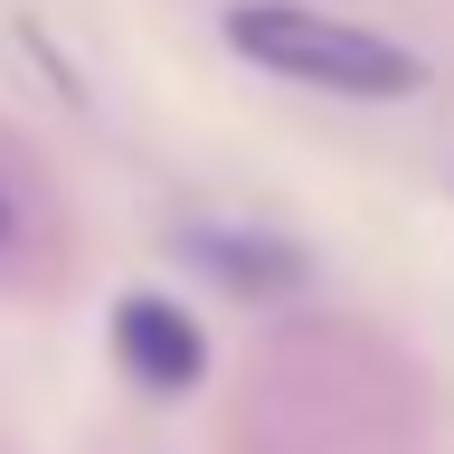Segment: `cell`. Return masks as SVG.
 Segmentation results:
<instances>
[{"label":"cell","mask_w":454,"mask_h":454,"mask_svg":"<svg viewBox=\"0 0 454 454\" xmlns=\"http://www.w3.org/2000/svg\"><path fill=\"white\" fill-rule=\"evenodd\" d=\"M227 48L284 85H312V95H369V105L417 95V57L397 38L350 28L332 10H303V0H237L227 10Z\"/></svg>","instance_id":"1"},{"label":"cell","mask_w":454,"mask_h":454,"mask_svg":"<svg viewBox=\"0 0 454 454\" xmlns=\"http://www.w3.org/2000/svg\"><path fill=\"white\" fill-rule=\"evenodd\" d=\"M114 350H123V369H133L142 388H161V397L199 379V332H190V312L161 303V294L114 303Z\"/></svg>","instance_id":"2"}]
</instances>
